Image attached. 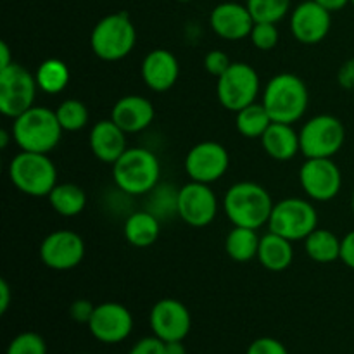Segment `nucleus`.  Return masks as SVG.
Listing matches in <instances>:
<instances>
[{"mask_svg": "<svg viewBox=\"0 0 354 354\" xmlns=\"http://www.w3.org/2000/svg\"><path fill=\"white\" fill-rule=\"evenodd\" d=\"M10 137H12V133H9L7 130L0 131V149H7V144H9Z\"/></svg>", "mask_w": 354, "mask_h": 354, "instance_id": "obj_43", "label": "nucleus"}, {"mask_svg": "<svg viewBox=\"0 0 354 354\" xmlns=\"http://www.w3.org/2000/svg\"><path fill=\"white\" fill-rule=\"evenodd\" d=\"M85 354H88V353H85Z\"/></svg>", "mask_w": 354, "mask_h": 354, "instance_id": "obj_47", "label": "nucleus"}, {"mask_svg": "<svg viewBox=\"0 0 354 354\" xmlns=\"http://www.w3.org/2000/svg\"><path fill=\"white\" fill-rule=\"evenodd\" d=\"M216 80L218 100L221 107L232 113L254 104L261 90L258 71L248 62H232L230 68Z\"/></svg>", "mask_w": 354, "mask_h": 354, "instance_id": "obj_9", "label": "nucleus"}, {"mask_svg": "<svg viewBox=\"0 0 354 354\" xmlns=\"http://www.w3.org/2000/svg\"><path fill=\"white\" fill-rule=\"evenodd\" d=\"M9 178L24 196L48 197L57 185V168L48 154L21 151L9 162Z\"/></svg>", "mask_w": 354, "mask_h": 354, "instance_id": "obj_6", "label": "nucleus"}, {"mask_svg": "<svg viewBox=\"0 0 354 354\" xmlns=\"http://www.w3.org/2000/svg\"><path fill=\"white\" fill-rule=\"evenodd\" d=\"M165 351L166 354H187L183 341H173V342H165Z\"/></svg>", "mask_w": 354, "mask_h": 354, "instance_id": "obj_42", "label": "nucleus"}, {"mask_svg": "<svg viewBox=\"0 0 354 354\" xmlns=\"http://www.w3.org/2000/svg\"><path fill=\"white\" fill-rule=\"evenodd\" d=\"M261 237L258 230L245 227H234L225 239V252L235 263H249L258 258Z\"/></svg>", "mask_w": 354, "mask_h": 354, "instance_id": "obj_26", "label": "nucleus"}, {"mask_svg": "<svg viewBox=\"0 0 354 354\" xmlns=\"http://www.w3.org/2000/svg\"><path fill=\"white\" fill-rule=\"evenodd\" d=\"M263 106L272 121L294 124L304 116L310 104V93L304 80L294 73H280L268 80L263 90Z\"/></svg>", "mask_w": 354, "mask_h": 354, "instance_id": "obj_3", "label": "nucleus"}, {"mask_svg": "<svg viewBox=\"0 0 354 354\" xmlns=\"http://www.w3.org/2000/svg\"><path fill=\"white\" fill-rule=\"evenodd\" d=\"M299 183L310 199L328 203L342 189L341 168L332 159H306L299 169Z\"/></svg>", "mask_w": 354, "mask_h": 354, "instance_id": "obj_13", "label": "nucleus"}, {"mask_svg": "<svg viewBox=\"0 0 354 354\" xmlns=\"http://www.w3.org/2000/svg\"><path fill=\"white\" fill-rule=\"evenodd\" d=\"M272 123L266 107L258 102L235 113V128L244 138H261Z\"/></svg>", "mask_w": 354, "mask_h": 354, "instance_id": "obj_29", "label": "nucleus"}, {"mask_svg": "<svg viewBox=\"0 0 354 354\" xmlns=\"http://www.w3.org/2000/svg\"><path fill=\"white\" fill-rule=\"evenodd\" d=\"M93 311H95V304L90 303L88 299H76L75 303L69 306V317H71L76 324L88 325Z\"/></svg>", "mask_w": 354, "mask_h": 354, "instance_id": "obj_36", "label": "nucleus"}, {"mask_svg": "<svg viewBox=\"0 0 354 354\" xmlns=\"http://www.w3.org/2000/svg\"><path fill=\"white\" fill-rule=\"evenodd\" d=\"M142 80L152 92H168L175 86L180 76L178 59L166 48H154L142 61Z\"/></svg>", "mask_w": 354, "mask_h": 354, "instance_id": "obj_19", "label": "nucleus"}, {"mask_svg": "<svg viewBox=\"0 0 354 354\" xmlns=\"http://www.w3.org/2000/svg\"><path fill=\"white\" fill-rule=\"evenodd\" d=\"M35 78H37L38 90H41L47 95H55L66 90L71 80V73L66 62L61 59H47L41 62L35 71Z\"/></svg>", "mask_w": 354, "mask_h": 354, "instance_id": "obj_28", "label": "nucleus"}, {"mask_svg": "<svg viewBox=\"0 0 354 354\" xmlns=\"http://www.w3.org/2000/svg\"><path fill=\"white\" fill-rule=\"evenodd\" d=\"M149 324L156 337L162 342L183 341L192 328V317L182 301L166 297L152 306Z\"/></svg>", "mask_w": 354, "mask_h": 354, "instance_id": "obj_16", "label": "nucleus"}, {"mask_svg": "<svg viewBox=\"0 0 354 354\" xmlns=\"http://www.w3.org/2000/svg\"><path fill=\"white\" fill-rule=\"evenodd\" d=\"M176 214L183 223L190 227H207L213 223L218 214L216 194L207 183L190 180L176 192Z\"/></svg>", "mask_w": 354, "mask_h": 354, "instance_id": "obj_11", "label": "nucleus"}, {"mask_svg": "<svg viewBox=\"0 0 354 354\" xmlns=\"http://www.w3.org/2000/svg\"><path fill=\"white\" fill-rule=\"evenodd\" d=\"M156 109L147 97L124 95L118 100L111 111V120L127 135L138 133L149 128L154 121Z\"/></svg>", "mask_w": 354, "mask_h": 354, "instance_id": "obj_20", "label": "nucleus"}, {"mask_svg": "<svg viewBox=\"0 0 354 354\" xmlns=\"http://www.w3.org/2000/svg\"><path fill=\"white\" fill-rule=\"evenodd\" d=\"M92 154L104 165L113 166L127 151V133L113 120H100L88 135Z\"/></svg>", "mask_w": 354, "mask_h": 354, "instance_id": "obj_21", "label": "nucleus"}, {"mask_svg": "<svg viewBox=\"0 0 354 354\" xmlns=\"http://www.w3.org/2000/svg\"><path fill=\"white\" fill-rule=\"evenodd\" d=\"M161 162L158 156L145 147H128L113 165V180L121 192L128 196H145L158 187Z\"/></svg>", "mask_w": 354, "mask_h": 354, "instance_id": "obj_4", "label": "nucleus"}, {"mask_svg": "<svg viewBox=\"0 0 354 354\" xmlns=\"http://www.w3.org/2000/svg\"><path fill=\"white\" fill-rule=\"evenodd\" d=\"M37 78L24 66L12 62L0 69V113L3 116L17 118L35 106Z\"/></svg>", "mask_w": 354, "mask_h": 354, "instance_id": "obj_10", "label": "nucleus"}, {"mask_svg": "<svg viewBox=\"0 0 354 354\" xmlns=\"http://www.w3.org/2000/svg\"><path fill=\"white\" fill-rule=\"evenodd\" d=\"M230 66V57H228L225 52L218 50V48H214V50L207 52V54L204 55V69H206L211 76H214V78H220Z\"/></svg>", "mask_w": 354, "mask_h": 354, "instance_id": "obj_34", "label": "nucleus"}, {"mask_svg": "<svg viewBox=\"0 0 354 354\" xmlns=\"http://www.w3.org/2000/svg\"><path fill=\"white\" fill-rule=\"evenodd\" d=\"M341 261L354 270V230L348 232L341 241Z\"/></svg>", "mask_w": 354, "mask_h": 354, "instance_id": "obj_38", "label": "nucleus"}, {"mask_svg": "<svg viewBox=\"0 0 354 354\" xmlns=\"http://www.w3.org/2000/svg\"><path fill=\"white\" fill-rule=\"evenodd\" d=\"M12 121L10 133L21 151L48 154L57 147L64 131L50 107L33 106Z\"/></svg>", "mask_w": 354, "mask_h": 354, "instance_id": "obj_2", "label": "nucleus"}, {"mask_svg": "<svg viewBox=\"0 0 354 354\" xmlns=\"http://www.w3.org/2000/svg\"><path fill=\"white\" fill-rule=\"evenodd\" d=\"M185 173L192 182L211 183L223 178L230 166V154L220 142L204 140L190 147L185 156Z\"/></svg>", "mask_w": 354, "mask_h": 354, "instance_id": "obj_12", "label": "nucleus"}, {"mask_svg": "<svg viewBox=\"0 0 354 354\" xmlns=\"http://www.w3.org/2000/svg\"><path fill=\"white\" fill-rule=\"evenodd\" d=\"M301 154L306 159H332L346 142V127L332 114H318L299 131Z\"/></svg>", "mask_w": 354, "mask_h": 354, "instance_id": "obj_7", "label": "nucleus"}, {"mask_svg": "<svg viewBox=\"0 0 354 354\" xmlns=\"http://www.w3.org/2000/svg\"><path fill=\"white\" fill-rule=\"evenodd\" d=\"M249 38H251V44L254 45L258 50L268 52L277 47L280 33L275 23H254Z\"/></svg>", "mask_w": 354, "mask_h": 354, "instance_id": "obj_33", "label": "nucleus"}, {"mask_svg": "<svg viewBox=\"0 0 354 354\" xmlns=\"http://www.w3.org/2000/svg\"><path fill=\"white\" fill-rule=\"evenodd\" d=\"M161 225L152 211H135L124 220L123 235L130 245L137 249H147L156 244Z\"/></svg>", "mask_w": 354, "mask_h": 354, "instance_id": "obj_24", "label": "nucleus"}, {"mask_svg": "<svg viewBox=\"0 0 354 354\" xmlns=\"http://www.w3.org/2000/svg\"><path fill=\"white\" fill-rule=\"evenodd\" d=\"M10 304V287L7 280H0V313L6 315Z\"/></svg>", "mask_w": 354, "mask_h": 354, "instance_id": "obj_39", "label": "nucleus"}, {"mask_svg": "<svg viewBox=\"0 0 354 354\" xmlns=\"http://www.w3.org/2000/svg\"><path fill=\"white\" fill-rule=\"evenodd\" d=\"M55 114L64 131H80L88 123V109L78 99H66L55 107Z\"/></svg>", "mask_w": 354, "mask_h": 354, "instance_id": "obj_31", "label": "nucleus"}, {"mask_svg": "<svg viewBox=\"0 0 354 354\" xmlns=\"http://www.w3.org/2000/svg\"><path fill=\"white\" fill-rule=\"evenodd\" d=\"M256 259L268 272H283L294 261L292 241H289V239L282 237L279 234H273V232H268L259 241L258 258Z\"/></svg>", "mask_w": 354, "mask_h": 354, "instance_id": "obj_23", "label": "nucleus"}, {"mask_svg": "<svg viewBox=\"0 0 354 354\" xmlns=\"http://www.w3.org/2000/svg\"><path fill=\"white\" fill-rule=\"evenodd\" d=\"M85 258V242L73 230L50 232L40 244V259L47 268L68 272L76 268Z\"/></svg>", "mask_w": 354, "mask_h": 354, "instance_id": "obj_14", "label": "nucleus"}, {"mask_svg": "<svg viewBox=\"0 0 354 354\" xmlns=\"http://www.w3.org/2000/svg\"><path fill=\"white\" fill-rule=\"evenodd\" d=\"M211 30L227 41H241L249 38L254 19L245 3L221 2L209 14Z\"/></svg>", "mask_w": 354, "mask_h": 354, "instance_id": "obj_18", "label": "nucleus"}, {"mask_svg": "<svg viewBox=\"0 0 354 354\" xmlns=\"http://www.w3.org/2000/svg\"><path fill=\"white\" fill-rule=\"evenodd\" d=\"M351 209H353V216H354V190H353V196H351Z\"/></svg>", "mask_w": 354, "mask_h": 354, "instance_id": "obj_44", "label": "nucleus"}, {"mask_svg": "<svg viewBox=\"0 0 354 354\" xmlns=\"http://www.w3.org/2000/svg\"><path fill=\"white\" fill-rule=\"evenodd\" d=\"M268 232L279 234L289 241H304L318 228V211L310 201L287 197L273 206L268 221Z\"/></svg>", "mask_w": 354, "mask_h": 354, "instance_id": "obj_8", "label": "nucleus"}, {"mask_svg": "<svg viewBox=\"0 0 354 354\" xmlns=\"http://www.w3.org/2000/svg\"><path fill=\"white\" fill-rule=\"evenodd\" d=\"M259 140L266 154L280 162L290 161L296 158L297 152H301L299 133L294 130L292 124L273 121Z\"/></svg>", "mask_w": 354, "mask_h": 354, "instance_id": "obj_22", "label": "nucleus"}, {"mask_svg": "<svg viewBox=\"0 0 354 354\" xmlns=\"http://www.w3.org/2000/svg\"><path fill=\"white\" fill-rule=\"evenodd\" d=\"M245 354H289L286 346L273 337H259L251 342Z\"/></svg>", "mask_w": 354, "mask_h": 354, "instance_id": "obj_35", "label": "nucleus"}, {"mask_svg": "<svg viewBox=\"0 0 354 354\" xmlns=\"http://www.w3.org/2000/svg\"><path fill=\"white\" fill-rule=\"evenodd\" d=\"M176 2H182V3H187V2H192V0H176Z\"/></svg>", "mask_w": 354, "mask_h": 354, "instance_id": "obj_45", "label": "nucleus"}, {"mask_svg": "<svg viewBox=\"0 0 354 354\" xmlns=\"http://www.w3.org/2000/svg\"><path fill=\"white\" fill-rule=\"evenodd\" d=\"M351 3H353V6H354V0H351Z\"/></svg>", "mask_w": 354, "mask_h": 354, "instance_id": "obj_46", "label": "nucleus"}, {"mask_svg": "<svg viewBox=\"0 0 354 354\" xmlns=\"http://www.w3.org/2000/svg\"><path fill=\"white\" fill-rule=\"evenodd\" d=\"M12 57H10V48L6 41L0 44V69L7 68V66L12 64Z\"/></svg>", "mask_w": 354, "mask_h": 354, "instance_id": "obj_41", "label": "nucleus"}, {"mask_svg": "<svg viewBox=\"0 0 354 354\" xmlns=\"http://www.w3.org/2000/svg\"><path fill=\"white\" fill-rule=\"evenodd\" d=\"M341 241L334 232L327 228H317L304 239V249L311 261L318 265H328L341 259Z\"/></svg>", "mask_w": 354, "mask_h": 354, "instance_id": "obj_25", "label": "nucleus"}, {"mask_svg": "<svg viewBox=\"0 0 354 354\" xmlns=\"http://www.w3.org/2000/svg\"><path fill=\"white\" fill-rule=\"evenodd\" d=\"M128 354H166L165 342L158 339L156 335L152 337H144L130 349Z\"/></svg>", "mask_w": 354, "mask_h": 354, "instance_id": "obj_37", "label": "nucleus"}, {"mask_svg": "<svg viewBox=\"0 0 354 354\" xmlns=\"http://www.w3.org/2000/svg\"><path fill=\"white\" fill-rule=\"evenodd\" d=\"M88 330L102 344H120L133 330V317L127 306L114 301L95 306L88 322Z\"/></svg>", "mask_w": 354, "mask_h": 354, "instance_id": "obj_15", "label": "nucleus"}, {"mask_svg": "<svg viewBox=\"0 0 354 354\" xmlns=\"http://www.w3.org/2000/svg\"><path fill=\"white\" fill-rule=\"evenodd\" d=\"M275 203L263 185L256 182H237L223 197V211L234 227L259 230L268 225Z\"/></svg>", "mask_w": 354, "mask_h": 354, "instance_id": "obj_1", "label": "nucleus"}, {"mask_svg": "<svg viewBox=\"0 0 354 354\" xmlns=\"http://www.w3.org/2000/svg\"><path fill=\"white\" fill-rule=\"evenodd\" d=\"M137 44V30L127 12H113L97 21L90 33V48L100 61L116 62L128 57Z\"/></svg>", "mask_w": 354, "mask_h": 354, "instance_id": "obj_5", "label": "nucleus"}, {"mask_svg": "<svg viewBox=\"0 0 354 354\" xmlns=\"http://www.w3.org/2000/svg\"><path fill=\"white\" fill-rule=\"evenodd\" d=\"M50 207L64 218L78 216L86 206V194L76 183H57L48 194Z\"/></svg>", "mask_w": 354, "mask_h": 354, "instance_id": "obj_27", "label": "nucleus"}, {"mask_svg": "<svg viewBox=\"0 0 354 354\" xmlns=\"http://www.w3.org/2000/svg\"><path fill=\"white\" fill-rule=\"evenodd\" d=\"M6 354H47V344L37 332H21L10 341Z\"/></svg>", "mask_w": 354, "mask_h": 354, "instance_id": "obj_32", "label": "nucleus"}, {"mask_svg": "<svg viewBox=\"0 0 354 354\" xmlns=\"http://www.w3.org/2000/svg\"><path fill=\"white\" fill-rule=\"evenodd\" d=\"M292 0H245L254 23H280L290 12Z\"/></svg>", "mask_w": 354, "mask_h": 354, "instance_id": "obj_30", "label": "nucleus"}, {"mask_svg": "<svg viewBox=\"0 0 354 354\" xmlns=\"http://www.w3.org/2000/svg\"><path fill=\"white\" fill-rule=\"evenodd\" d=\"M332 28V12L315 0H304L290 12L292 37L303 45H317L327 38Z\"/></svg>", "mask_w": 354, "mask_h": 354, "instance_id": "obj_17", "label": "nucleus"}, {"mask_svg": "<svg viewBox=\"0 0 354 354\" xmlns=\"http://www.w3.org/2000/svg\"><path fill=\"white\" fill-rule=\"evenodd\" d=\"M315 2L320 3L328 12H337V10L344 9L348 3H351V0H315Z\"/></svg>", "mask_w": 354, "mask_h": 354, "instance_id": "obj_40", "label": "nucleus"}]
</instances>
